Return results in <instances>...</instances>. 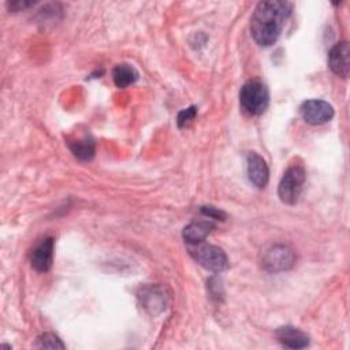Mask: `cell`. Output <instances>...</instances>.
Listing matches in <instances>:
<instances>
[{
    "label": "cell",
    "mask_w": 350,
    "mask_h": 350,
    "mask_svg": "<svg viewBox=\"0 0 350 350\" xmlns=\"http://www.w3.org/2000/svg\"><path fill=\"white\" fill-rule=\"evenodd\" d=\"M290 14L291 4L288 1L271 0L258 3L250 19V33L253 40L261 46L275 44Z\"/></svg>",
    "instance_id": "1"
},
{
    "label": "cell",
    "mask_w": 350,
    "mask_h": 350,
    "mask_svg": "<svg viewBox=\"0 0 350 350\" xmlns=\"http://www.w3.org/2000/svg\"><path fill=\"white\" fill-rule=\"evenodd\" d=\"M239 103L249 115L262 113L269 103V94L265 85L260 81H247L239 92Z\"/></svg>",
    "instance_id": "2"
},
{
    "label": "cell",
    "mask_w": 350,
    "mask_h": 350,
    "mask_svg": "<svg viewBox=\"0 0 350 350\" xmlns=\"http://www.w3.org/2000/svg\"><path fill=\"white\" fill-rule=\"evenodd\" d=\"M189 253L200 265L212 272H221L228 265L226 253L220 247L211 243L200 242L189 245Z\"/></svg>",
    "instance_id": "3"
},
{
    "label": "cell",
    "mask_w": 350,
    "mask_h": 350,
    "mask_svg": "<svg viewBox=\"0 0 350 350\" xmlns=\"http://www.w3.org/2000/svg\"><path fill=\"white\" fill-rule=\"evenodd\" d=\"M304 183H305L304 168L298 165L290 167L279 182V186H278L279 198L284 204H290V205L295 204L302 193Z\"/></svg>",
    "instance_id": "4"
},
{
    "label": "cell",
    "mask_w": 350,
    "mask_h": 350,
    "mask_svg": "<svg viewBox=\"0 0 350 350\" xmlns=\"http://www.w3.org/2000/svg\"><path fill=\"white\" fill-rule=\"evenodd\" d=\"M295 264V253L286 245H273L265 250L261 258V267L268 272H283Z\"/></svg>",
    "instance_id": "5"
},
{
    "label": "cell",
    "mask_w": 350,
    "mask_h": 350,
    "mask_svg": "<svg viewBox=\"0 0 350 350\" xmlns=\"http://www.w3.org/2000/svg\"><path fill=\"white\" fill-rule=\"evenodd\" d=\"M299 113L302 119L313 126L327 123L334 116V108L329 103L324 100H306L299 107Z\"/></svg>",
    "instance_id": "6"
},
{
    "label": "cell",
    "mask_w": 350,
    "mask_h": 350,
    "mask_svg": "<svg viewBox=\"0 0 350 350\" xmlns=\"http://www.w3.org/2000/svg\"><path fill=\"white\" fill-rule=\"evenodd\" d=\"M138 298L139 302L142 305V308L150 313V314H159L161 312H164L168 306V295L165 293V288L157 284H150V286H145L139 290L138 293Z\"/></svg>",
    "instance_id": "7"
},
{
    "label": "cell",
    "mask_w": 350,
    "mask_h": 350,
    "mask_svg": "<svg viewBox=\"0 0 350 350\" xmlns=\"http://www.w3.org/2000/svg\"><path fill=\"white\" fill-rule=\"evenodd\" d=\"M328 66L331 71L342 78L349 77L350 71V48L347 41L335 44L328 53Z\"/></svg>",
    "instance_id": "8"
},
{
    "label": "cell",
    "mask_w": 350,
    "mask_h": 350,
    "mask_svg": "<svg viewBox=\"0 0 350 350\" xmlns=\"http://www.w3.org/2000/svg\"><path fill=\"white\" fill-rule=\"evenodd\" d=\"M55 241L51 237L41 239L30 253V264L38 272H46L52 267Z\"/></svg>",
    "instance_id": "9"
},
{
    "label": "cell",
    "mask_w": 350,
    "mask_h": 350,
    "mask_svg": "<svg viewBox=\"0 0 350 350\" xmlns=\"http://www.w3.org/2000/svg\"><path fill=\"white\" fill-rule=\"evenodd\" d=\"M246 171L249 180L256 187H265L269 179V170L265 160L256 152H250L246 156Z\"/></svg>",
    "instance_id": "10"
},
{
    "label": "cell",
    "mask_w": 350,
    "mask_h": 350,
    "mask_svg": "<svg viewBox=\"0 0 350 350\" xmlns=\"http://www.w3.org/2000/svg\"><path fill=\"white\" fill-rule=\"evenodd\" d=\"M275 335L278 342L288 349H304L309 346V336L301 329L291 325H283L278 328Z\"/></svg>",
    "instance_id": "11"
},
{
    "label": "cell",
    "mask_w": 350,
    "mask_h": 350,
    "mask_svg": "<svg viewBox=\"0 0 350 350\" xmlns=\"http://www.w3.org/2000/svg\"><path fill=\"white\" fill-rule=\"evenodd\" d=\"M212 228H213V224L211 221H206V220L193 221L183 228V239L189 245L204 242V239L206 238V235L211 232Z\"/></svg>",
    "instance_id": "12"
},
{
    "label": "cell",
    "mask_w": 350,
    "mask_h": 350,
    "mask_svg": "<svg viewBox=\"0 0 350 350\" xmlns=\"http://www.w3.org/2000/svg\"><path fill=\"white\" fill-rule=\"evenodd\" d=\"M112 78L118 88L124 89V88L133 85L138 79V71L131 64L120 63V64L115 66V68L112 71Z\"/></svg>",
    "instance_id": "13"
},
{
    "label": "cell",
    "mask_w": 350,
    "mask_h": 350,
    "mask_svg": "<svg viewBox=\"0 0 350 350\" xmlns=\"http://www.w3.org/2000/svg\"><path fill=\"white\" fill-rule=\"evenodd\" d=\"M68 146L75 157L81 160H90L94 154V142L90 137H82L77 139H71Z\"/></svg>",
    "instance_id": "14"
},
{
    "label": "cell",
    "mask_w": 350,
    "mask_h": 350,
    "mask_svg": "<svg viewBox=\"0 0 350 350\" xmlns=\"http://www.w3.org/2000/svg\"><path fill=\"white\" fill-rule=\"evenodd\" d=\"M37 347H44V349H64V345L59 339L57 335L52 332H45L37 339Z\"/></svg>",
    "instance_id": "15"
},
{
    "label": "cell",
    "mask_w": 350,
    "mask_h": 350,
    "mask_svg": "<svg viewBox=\"0 0 350 350\" xmlns=\"http://www.w3.org/2000/svg\"><path fill=\"white\" fill-rule=\"evenodd\" d=\"M196 115H197V108H196L194 105L182 109V111L178 113V118H176L178 126H179L180 129H182V127H186L189 123H191V120H194Z\"/></svg>",
    "instance_id": "16"
},
{
    "label": "cell",
    "mask_w": 350,
    "mask_h": 350,
    "mask_svg": "<svg viewBox=\"0 0 350 350\" xmlns=\"http://www.w3.org/2000/svg\"><path fill=\"white\" fill-rule=\"evenodd\" d=\"M201 212H202L204 215H206L208 217L224 220V213H223L221 211H219L217 208H213V206H202V208H201Z\"/></svg>",
    "instance_id": "17"
},
{
    "label": "cell",
    "mask_w": 350,
    "mask_h": 350,
    "mask_svg": "<svg viewBox=\"0 0 350 350\" xmlns=\"http://www.w3.org/2000/svg\"><path fill=\"white\" fill-rule=\"evenodd\" d=\"M31 4H33L31 1H14L10 4V7H11V10H21V8L23 10Z\"/></svg>",
    "instance_id": "18"
}]
</instances>
